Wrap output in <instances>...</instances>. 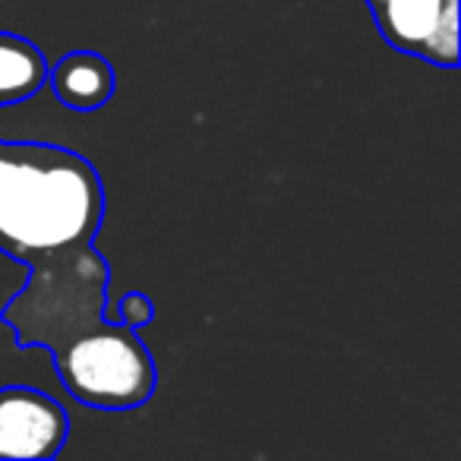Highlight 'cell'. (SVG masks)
Here are the masks:
<instances>
[{"label":"cell","instance_id":"obj_1","mask_svg":"<svg viewBox=\"0 0 461 461\" xmlns=\"http://www.w3.org/2000/svg\"><path fill=\"white\" fill-rule=\"evenodd\" d=\"M104 221L102 174L54 142L0 140V253L29 266L95 244Z\"/></svg>","mask_w":461,"mask_h":461},{"label":"cell","instance_id":"obj_2","mask_svg":"<svg viewBox=\"0 0 461 461\" xmlns=\"http://www.w3.org/2000/svg\"><path fill=\"white\" fill-rule=\"evenodd\" d=\"M26 269L20 294L0 310V322L14 329L20 348L58 351L104 320L111 266L95 244L35 259Z\"/></svg>","mask_w":461,"mask_h":461},{"label":"cell","instance_id":"obj_3","mask_svg":"<svg viewBox=\"0 0 461 461\" xmlns=\"http://www.w3.org/2000/svg\"><path fill=\"white\" fill-rule=\"evenodd\" d=\"M51 357L64 389L95 411L142 408L158 385L152 351L136 329L117 320H102L51 351Z\"/></svg>","mask_w":461,"mask_h":461},{"label":"cell","instance_id":"obj_4","mask_svg":"<svg viewBox=\"0 0 461 461\" xmlns=\"http://www.w3.org/2000/svg\"><path fill=\"white\" fill-rule=\"evenodd\" d=\"M376 32L423 64L458 67V0H366Z\"/></svg>","mask_w":461,"mask_h":461},{"label":"cell","instance_id":"obj_5","mask_svg":"<svg viewBox=\"0 0 461 461\" xmlns=\"http://www.w3.org/2000/svg\"><path fill=\"white\" fill-rule=\"evenodd\" d=\"M67 436H70V417L58 398L32 385L0 389V461L54 458L67 446Z\"/></svg>","mask_w":461,"mask_h":461},{"label":"cell","instance_id":"obj_6","mask_svg":"<svg viewBox=\"0 0 461 461\" xmlns=\"http://www.w3.org/2000/svg\"><path fill=\"white\" fill-rule=\"evenodd\" d=\"M48 86L54 89L58 102H64L70 111L89 114L111 102L117 89L114 67L98 51H70L48 67Z\"/></svg>","mask_w":461,"mask_h":461},{"label":"cell","instance_id":"obj_7","mask_svg":"<svg viewBox=\"0 0 461 461\" xmlns=\"http://www.w3.org/2000/svg\"><path fill=\"white\" fill-rule=\"evenodd\" d=\"M48 79V58L39 45L0 32V108L32 98Z\"/></svg>","mask_w":461,"mask_h":461},{"label":"cell","instance_id":"obj_8","mask_svg":"<svg viewBox=\"0 0 461 461\" xmlns=\"http://www.w3.org/2000/svg\"><path fill=\"white\" fill-rule=\"evenodd\" d=\"M117 313H114V320L117 322H123V326H130V329H136L140 332L142 326H149V322L155 320V303H152V297L149 294H142V291H127V294L117 301Z\"/></svg>","mask_w":461,"mask_h":461}]
</instances>
